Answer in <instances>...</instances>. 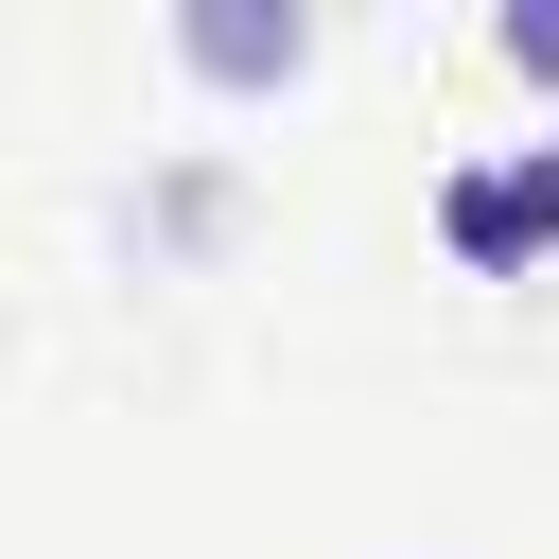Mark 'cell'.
Listing matches in <instances>:
<instances>
[{"instance_id":"6da1fadb","label":"cell","mask_w":559,"mask_h":559,"mask_svg":"<svg viewBox=\"0 0 559 559\" xmlns=\"http://www.w3.org/2000/svg\"><path fill=\"white\" fill-rule=\"evenodd\" d=\"M157 35H175V87H210V105H280L314 70V0H175Z\"/></svg>"},{"instance_id":"5b68a950","label":"cell","mask_w":559,"mask_h":559,"mask_svg":"<svg viewBox=\"0 0 559 559\" xmlns=\"http://www.w3.org/2000/svg\"><path fill=\"white\" fill-rule=\"evenodd\" d=\"M507 157H524V192H542V245H559V122H542V140H507Z\"/></svg>"},{"instance_id":"277c9868","label":"cell","mask_w":559,"mask_h":559,"mask_svg":"<svg viewBox=\"0 0 559 559\" xmlns=\"http://www.w3.org/2000/svg\"><path fill=\"white\" fill-rule=\"evenodd\" d=\"M489 52H507L524 87H559V0H507V17H489Z\"/></svg>"},{"instance_id":"3957f363","label":"cell","mask_w":559,"mask_h":559,"mask_svg":"<svg viewBox=\"0 0 559 559\" xmlns=\"http://www.w3.org/2000/svg\"><path fill=\"white\" fill-rule=\"evenodd\" d=\"M227 210H245V175H227V157H175V175H157V192H140L122 227H140V245H210Z\"/></svg>"},{"instance_id":"7a4b0ae2","label":"cell","mask_w":559,"mask_h":559,"mask_svg":"<svg viewBox=\"0 0 559 559\" xmlns=\"http://www.w3.org/2000/svg\"><path fill=\"white\" fill-rule=\"evenodd\" d=\"M437 245H454V280H542V262H559L524 157H454V175H437Z\"/></svg>"}]
</instances>
